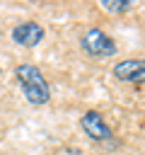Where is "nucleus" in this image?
Here are the masks:
<instances>
[{
    "label": "nucleus",
    "mask_w": 145,
    "mask_h": 155,
    "mask_svg": "<svg viewBox=\"0 0 145 155\" xmlns=\"http://www.w3.org/2000/svg\"><path fill=\"white\" fill-rule=\"evenodd\" d=\"M17 80H19V85H22L24 97L29 99V104L41 107V104L48 102L51 92H48V85H46V80H44V73H41L36 65H31V63L17 65Z\"/></svg>",
    "instance_id": "f257e3e1"
},
{
    "label": "nucleus",
    "mask_w": 145,
    "mask_h": 155,
    "mask_svg": "<svg viewBox=\"0 0 145 155\" xmlns=\"http://www.w3.org/2000/svg\"><path fill=\"white\" fill-rule=\"evenodd\" d=\"M82 48L89 56H94V58H106V56H114L116 53V44L102 29H89L82 36Z\"/></svg>",
    "instance_id": "f03ea898"
},
{
    "label": "nucleus",
    "mask_w": 145,
    "mask_h": 155,
    "mask_svg": "<svg viewBox=\"0 0 145 155\" xmlns=\"http://www.w3.org/2000/svg\"><path fill=\"white\" fill-rule=\"evenodd\" d=\"M80 124H82V128H85V133L92 138V140H109L111 138V128L106 126V121H104V116L99 114V111H87V114H82V119H80Z\"/></svg>",
    "instance_id": "7ed1b4c3"
},
{
    "label": "nucleus",
    "mask_w": 145,
    "mask_h": 155,
    "mask_svg": "<svg viewBox=\"0 0 145 155\" xmlns=\"http://www.w3.org/2000/svg\"><path fill=\"white\" fill-rule=\"evenodd\" d=\"M114 75L118 80H126V82H145V61L140 58H128V61H121L114 65Z\"/></svg>",
    "instance_id": "20e7f679"
},
{
    "label": "nucleus",
    "mask_w": 145,
    "mask_h": 155,
    "mask_svg": "<svg viewBox=\"0 0 145 155\" xmlns=\"http://www.w3.org/2000/svg\"><path fill=\"white\" fill-rule=\"evenodd\" d=\"M44 39V27L36 22H22L12 29V41H17L19 46H36Z\"/></svg>",
    "instance_id": "39448f33"
},
{
    "label": "nucleus",
    "mask_w": 145,
    "mask_h": 155,
    "mask_svg": "<svg viewBox=\"0 0 145 155\" xmlns=\"http://www.w3.org/2000/svg\"><path fill=\"white\" fill-rule=\"evenodd\" d=\"M102 7L106 12H123L130 7V0H102Z\"/></svg>",
    "instance_id": "423d86ee"
},
{
    "label": "nucleus",
    "mask_w": 145,
    "mask_h": 155,
    "mask_svg": "<svg viewBox=\"0 0 145 155\" xmlns=\"http://www.w3.org/2000/svg\"><path fill=\"white\" fill-rule=\"evenodd\" d=\"M0 75H2V68H0Z\"/></svg>",
    "instance_id": "0eeeda50"
}]
</instances>
